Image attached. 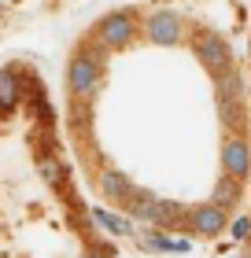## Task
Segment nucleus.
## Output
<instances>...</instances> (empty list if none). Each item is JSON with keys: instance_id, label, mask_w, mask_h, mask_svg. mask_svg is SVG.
Listing matches in <instances>:
<instances>
[{"instance_id": "obj_1", "label": "nucleus", "mask_w": 251, "mask_h": 258, "mask_svg": "<svg viewBox=\"0 0 251 258\" xmlns=\"http://www.w3.org/2000/svg\"><path fill=\"white\" fill-rule=\"evenodd\" d=\"M67 81H70V92H74L78 100H89L92 92H96V85H100V55L92 48L78 52L74 59H70V67H67Z\"/></svg>"}, {"instance_id": "obj_2", "label": "nucleus", "mask_w": 251, "mask_h": 258, "mask_svg": "<svg viewBox=\"0 0 251 258\" xmlns=\"http://www.w3.org/2000/svg\"><path fill=\"white\" fill-rule=\"evenodd\" d=\"M192 48H196V55H199V63L207 67L214 78L229 74V67H233V52H229V44H225L218 33H199Z\"/></svg>"}, {"instance_id": "obj_3", "label": "nucleus", "mask_w": 251, "mask_h": 258, "mask_svg": "<svg viewBox=\"0 0 251 258\" xmlns=\"http://www.w3.org/2000/svg\"><path fill=\"white\" fill-rule=\"evenodd\" d=\"M133 30H137L133 15H126V11H115V15H107L100 26H96V37H100V44H107V48H122V44H129Z\"/></svg>"}, {"instance_id": "obj_4", "label": "nucleus", "mask_w": 251, "mask_h": 258, "mask_svg": "<svg viewBox=\"0 0 251 258\" xmlns=\"http://www.w3.org/2000/svg\"><path fill=\"white\" fill-rule=\"evenodd\" d=\"M144 33L155 44H177L181 41V19L174 11H155V15L144 19Z\"/></svg>"}, {"instance_id": "obj_5", "label": "nucleus", "mask_w": 251, "mask_h": 258, "mask_svg": "<svg viewBox=\"0 0 251 258\" xmlns=\"http://www.w3.org/2000/svg\"><path fill=\"white\" fill-rule=\"evenodd\" d=\"M222 166L229 177H244L247 166H251V151L244 140H225V148H222Z\"/></svg>"}, {"instance_id": "obj_6", "label": "nucleus", "mask_w": 251, "mask_h": 258, "mask_svg": "<svg viewBox=\"0 0 251 258\" xmlns=\"http://www.w3.org/2000/svg\"><path fill=\"white\" fill-rule=\"evenodd\" d=\"M188 221H192V229L199 232V236H218V232L225 229V210H218L214 203H207V207H196Z\"/></svg>"}, {"instance_id": "obj_7", "label": "nucleus", "mask_w": 251, "mask_h": 258, "mask_svg": "<svg viewBox=\"0 0 251 258\" xmlns=\"http://www.w3.org/2000/svg\"><path fill=\"white\" fill-rule=\"evenodd\" d=\"M19 74L15 70H8V67H0V111H11L19 103Z\"/></svg>"}, {"instance_id": "obj_8", "label": "nucleus", "mask_w": 251, "mask_h": 258, "mask_svg": "<svg viewBox=\"0 0 251 258\" xmlns=\"http://www.w3.org/2000/svg\"><path fill=\"white\" fill-rule=\"evenodd\" d=\"M100 188L107 192V199H129L133 196V184H129L118 170H107L104 177H100Z\"/></svg>"}, {"instance_id": "obj_9", "label": "nucleus", "mask_w": 251, "mask_h": 258, "mask_svg": "<svg viewBox=\"0 0 251 258\" xmlns=\"http://www.w3.org/2000/svg\"><path fill=\"white\" fill-rule=\"evenodd\" d=\"M92 218H96V225H104L111 236H129V221L126 218H118V214H111V210H92Z\"/></svg>"}, {"instance_id": "obj_10", "label": "nucleus", "mask_w": 251, "mask_h": 258, "mask_svg": "<svg viewBox=\"0 0 251 258\" xmlns=\"http://www.w3.org/2000/svg\"><path fill=\"white\" fill-rule=\"evenodd\" d=\"M236 199H240V184H236V177H225L218 181V188H214V207L225 210V207H233Z\"/></svg>"}, {"instance_id": "obj_11", "label": "nucleus", "mask_w": 251, "mask_h": 258, "mask_svg": "<svg viewBox=\"0 0 251 258\" xmlns=\"http://www.w3.org/2000/svg\"><path fill=\"white\" fill-rule=\"evenodd\" d=\"M144 247H155V251H188V240H170V236H148Z\"/></svg>"}, {"instance_id": "obj_12", "label": "nucleus", "mask_w": 251, "mask_h": 258, "mask_svg": "<svg viewBox=\"0 0 251 258\" xmlns=\"http://www.w3.org/2000/svg\"><path fill=\"white\" fill-rule=\"evenodd\" d=\"M37 166H41L44 177H48V184H63V170H59V162H56V159H41Z\"/></svg>"}, {"instance_id": "obj_13", "label": "nucleus", "mask_w": 251, "mask_h": 258, "mask_svg": "<svg viewBox=\"0 0 251 258\" xmlns=\"http://www.w3.org/2000/svg\"><path fill=\"white\" fill-rule=\"evenodd\" d=\"M229 232H233V240H247V232H251V221H247V218H236Z\"/></svg>"}]
</instances>
